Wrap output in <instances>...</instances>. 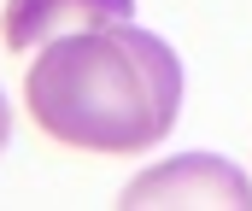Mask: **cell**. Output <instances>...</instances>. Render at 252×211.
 Wrapping results in <instances>:
<instances>
[{"label": "cell", "instance_id": "cell-1", "mask_svg": "<svg viewBox=\"0 0 252 211\" xmlns=\"http://www.w3.org/2000/svg\"><path fill=\"white\" fill-rule=\"evenodd\" d=\"M24 106L59 147L147 152L176 129L182 59L129 18L76 30L41 47V59L24 76Z\"/></svg>", "mask_w": 252, "mask_h": 211}, {"label": "cell", "instance_id": "cell-2", "mask_svg": "<svg viewBox=\"0 0 252 211\" xmlns=\"http://www.w3.org/2000/svg\"><path fill=\"white\" fill-rule=\"evenodd\" d=\"M124 211H158V206H217V211H252V182L217 152H182L158 170L135 176L124 188Z\"/></svg>", "mask_w": 252, "mask_h": 211}, {"label": "cell", "instance_id": "cell-3", "mask_svg": "<svg viewBox=\"0 0 252 211\" xmlns=\"http://www.w3.org/2000/svg\"><path fill=\"white\" fill-rule=\"evenodd\" d=\"M129 12H135V0H6V47L12 53H41L59 35L124 24Z\"/></svg>", "mask_w": 252, "mask_h": 211}, {"label": "cell", "instance_id": "cell-4", "mask_svg": "<svg viewBox=\"0 0 252 211\" xmlns=\"http://www.w3.org/2000/svg\"><path fill=\"white\" fill-rule=\"evenodd\" d=\"M6 141H12V106H6V94H0V152H6Z\"/></svg>", "mask_w": 252, "mask_h": 211}]
</instances>
